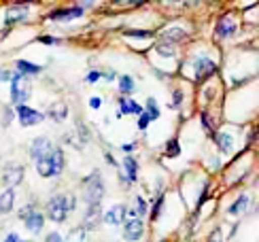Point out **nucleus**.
<instances>
[{"label": "nucleus", "instance_id": "aec40b11", "mask_svg": "<svg viewBox=\"0 0 259 242\" xmlns=\"http://www.w3.org/2000/svg\"><path fill=\"white\" fill-rule=\"evenodd\" d=\"M15 70L21 72V74H26V76H36V74L42 72V66L32 64V62H28V60H17V62H15Z\"/></svg>", "mask_w": 259, "mask_h": 242}, {"label": "nucleus", "instance_id": "0eeeda50", "mask_svg": "<svg viewBox=\"0 0 259 242\" xmlns=\"http://www.w3.org/2000/svg\"><path fill=\"white\" fill-rule=\"evenodd\" d=\"M143 236H145V223L140 217L127 219L123 223V240L125 242H138V240H143Z\"/></svg>", "mask_w": 259, "mask_h": 242}, {"label": "nucleus", "instance_id": "c756f323", "mask_svg": "<svg viewBox=\"0 0 259 242\" xmlns=\"http://www.w3.org/2000/svg\"><path fill=\"white\" fill-rule=\"evenodd\" d=\"M147 211H149V206H147V200L145 197H136V213H138V217L143 219V217H147Z\"/></svg>", "mask_w": 259, "mask_h": 242}, {"label": "nucleus", "instance_id": "5701e85b", "mask_svg": "<svg viewBox=\"0 0 259 242\" xmlns=\"http://www.w3.org/2000/svg\"><path fill=\"white\" fill-rule=\"evenodd\" d=\"M136 92V81L132 74H121L119 76V94L121 96H132Z\"/></svg>", "mask_w": 259, "mask_h": 242}, {"label": "nucleus", "instance_id": "58836bf2", "mask_svg": "<svg viewBox=\"0 0 259 242\" xmlns=\"http://www.w3.org/2000/svg\"><path fill=\"white\" fill-rule=\"evenodd\" d=\"M45 242H64V238H62V234H58V232H51V234H47Z\"/></svg>", "mask_w": 259, "mask_h": 242}, {"label": "nucleus", "instance_id": "c03bdc74", "mask_svg": "<svg viewBox=\"0 0 259 242\" xmlns=\"http://www.w3.org/2000/svg\"><path fill=\"white\" fill-rule=\"evenodd\" d=\"M19 5H30V3H38V0H15Z\"/></svg>", "mask_w": 259, "mask_h": 242}, {"label": "nucleus", "instance_id": "4be33fe9", "mask_svg": "<svg viewBox=\"0 0 259 242\" xmlns=\"http://www.w3.org/2000/svg\"><path fill=\"white\" fill-rule=\"evenodd\" d=\"M249 206H251V197H249V195H240L238 200H236V202L228 208V213H230L232 217H238V215H242L244 211H249Z\"/></svg>", "mask_w": 259, "mask_h": 242}, {"label": "nucleus", "instance_id": "6ab92c4d", "mask_svg": "<svg viewBox=\"0 0 259 242\" xmlns=\"http://www.w3.org/2000/svg\"><path fill=\"white\" fill-rule=\"evenodd\" d=\"M102 217H104V215L100 213V204H92V206H88V213H85L83 225H85V227H90V229H94L96 225L102 221Z\"/></svg>", "mask_w": 259, "mask_h": 242}, {"label": "nucleus", "instance_id": "bb28decb", "mask_svg": "<svg viewBox=\"0 0 259 242\" xmlns=\"http://www.w3.org/2000/svg\"><path fill=\"white\" fill-rule=\"evenodd\" d=\"M166 155H168V157L181 155V145H179L177 138H170V140H168V145H166Z\"/></svg>", "mask_w": 259, "mask_h": 242}, {"label": "nucleus", "instance_id": "f704fd0d", "mask_svg": "<svg viewBox=\"0 0 259 242\" xmlns=\"http://www.w3.org/2000/svg\"><path fill=\"white\" fill-rule=\"evenodd\" d=\"M183 104V92L181 90H172V106L179 108Z\"/></svg>", "mask_w": 259, "mask_h": 242}, {"label": "nucleus", "instance_id": "72a5a7b5", "mask_svg": "<svg viewBox=\"0 0 259 242\" xmlns=\"http://www.w3.org/2000/svg\"><path fill=\"white\" fill-rule=\"evenodd\" d=\"M38 43H42V45H62V41H60V38H56V36H49V34L40 36V38H38Z\"/></svg>", "mask_w": 259, "mask_h": 242}, {"label": "nucleus", "instance_id": "9d476101", "mask_svg": "<svg viewBox=\"0 0 259 242\" xmlns=\"http://www.w3.org/2000/svg\"><path fill=\"white\" fill-rule=\"evenodd\" d=\"M51 151H53V142L47 136H36L34 140H32V145H30V157L34 162H38L42 157H47Z\"/></svg>", "mask_w": 259, "mask_h": 242}, {"label": "nucleus", "instance_id": "2f4dec72", "mask_svg": "<svg viewBox=\"0 0 259 242\" xmlns=\"http://www.w3.org/2000/svg\"><path fill=\"white\" fill-rule=\"evenodd\" d=\"M13 117H17L13 108H11V106H5V108H3V126L7 128L11 121H13Z\"/></svg>", "mask_w": 259, "mask_h": 242}, {"label": "nucleus", "instance_id": "423d86ee", "mask_svg": "<svg viewBox=\"0 0 259 242\" xmlns=\"http://www.w3.org/2000/svg\"><path fill=\"white\" fill-rule=\"evenodd\" d=\"M85 15V9H81L79 5L77 7H60L56 11L49 13V19L51 21H60V24H66V21H72V19H79Z\"/></svg>", "mask_w": 259, "mask_h": 242}, {"label": "nucleus", "instance_id": "a18cd8bd", "mask_svg": "<svg viewBox=\"0 0 259 242\" xmlns=\"http://www.w3.org/2000/svg\"><path fill=\"white\" fill-rule=\"evenodd\" d=\"M19 242H26V240H19Z\"/></svg>", "mask_w": 259, "mask_h": 242}, {"label": "nucleus", "instance_id": "ea45409f", "mask_svg": "<svg viewBox=\"0 0 259 242\" xmlns=\"http://www.w3.org/2000/svg\"><path fill=\"white\" fill-rule=\"evenodd\" d=\"M98 5V0H79V7L81 9H94Z\"/></svg>", "mask_w": 259, "mask_h": 242}, {"label": "nucleus", "instance_id": "a19ab883", "mask_svg": "<svg viewBox=\"0 0 259 242\" xmlns=\"http://www.w3.org/2000/svg\"><path fill=\"white\" fill-rule=\"evenodd\" d=\"M136 149V142H130V145H121V151L123 153H132Z\"/></svg>", "mask_w": 259, "mask_h": 242}, {"label": "nucleus", "instance_id": "79ce46f5", "mask_svg": "<svg viewBox=\"0 0 259 242\" xmlns=\"http://www.w3.org/2000/svg\"><path fill=\"white\" fill-rule=\"evenodd\" d=\"M102 79H106V81H115V79H117V74H115V70H109V72H104V74H102Z\"/></svg>", "mask_w": 259, "mask_h": 242}, {"label": "nucleus", "instance_id": "4c0bfd02", "mask_svg": "<svg viewBox=\"0 0 259 242\" xmlns=\"http://www.w3.org/2000/svg\"><path fill=\"white\" fill-rule=\"evenodd\" d=\"M13 74H15V72H11V70H0V81H3V83H11Z\"/></svg>", "mask_w": 259, "mask_h": 242}, {"label": "nucleus", "instance_id": "6e6552de", "mask_svg": "<svg viewBox=\"0 0 259 242\" xmlns=\"http://www.w3.org/2000/svg\"><path fill=\"white\" fill-rule=\"evenodd\" d=\"M236 30H238V24H236V19L232 15H223L217 24H214V36L219 41H228L236 34Z\"/></svg>", "mask_w": 259, "mask_h": 242}, {"label": "nucleus", "instance_id": "ddd939ff", "mask_svg": "<svg viewBox=\"0 0 259 242\" xmlns=\"http://www.w3.org/2000/svg\"><path fill=\"white\" fill-rule=\"evenodd\" d=\"M24 181V166H17V164H11L3 170V183L7 187H15Z\"/></svg>", "mask_w": 259, "mask_h": 242}, {"label": "nucleus", "instance_id": "4468645a", "mask_svg": "<svg viewBox=\"0 0 259 242\" xmlns=\"http://www.w3.org/2000/svg\"><path fill=\"white\" fill-rule=\"evenodd\" d=\"M24 225H26V229L30 234H40L42 232V227H45V215L42 213H38V211H34L30 217H26V221H24Z\"/></svg>", "mask_w": 259, "mask_h": 242}, {"label": "nucleus", "instance_id": "a211bd4d", "mask_svg": "<svg viewBox=\"0 0 259 242\" xmlns=\"http://www.w3.org/2000/svg\"><path fill=\"white\" fill-rule=\"evenodd\" d=\"M15 208V189L13 187H7V189L0 193V213L9 215Z\"/></svg>", "mask_w": 259, "mask_h": 242}, {"label": "nucleus", "instance_id": "f03ea898", "mask_svg": "<svg viewBox=\"0 0 259 242\" xmlns=\"http://www.w3.org/2000/svg\"><path fill=\"white\" fill-rule=\"evenodd\" d=\"M183 66H191V74H193V81L196 83H204V81H208L212 74H217V62L208 56L189 58Z\"/></svg>", "mask_w": 259, "mask_h": 242}, {"label": "nucleus", "instance_id": "a878e982", "mask_svg": "<svg viewBox=\"0 0 259 242\" xmlns=\"http://www.w3.org/2000/svg\"><path fill=\"white\" fill-rule=\"evenodd\" d=\"M145 113L151 117V119H159V115H161V111H159V104H157V100L155 98H147V104H145Z\"/></svg>", "mask_w": 259, "mask_h": 242}, {"label": "nucleus", "instance_id": "1a4fd4ad", "mask_svg": "<svg viewBox=\"0 0 259 242\" xmlns=\"http://www.w3.org/2000/svg\"><path fill=\"white\" fill-rule=\"evenodd\" d=\"M30 17V7L28 5H13L7 9V15H5V26L11 28L15 24H24V21H28Z\"/></svg>", "mask_w": 259, "mask_h": 242}, {"label": "nucleus", "instance_id": "39448f33", "mask_svg": "<svg viewBox=\"0 0 259 242\" xmlns=\"http://www.w3.org/2000/svg\"><path fill=\"white\" fill-rule=\"evenodd\" d=\"M15 115H17V119H19V126H24V128H32V126H38V124H42L45 121V113H40V111H36V108H32V106H28V104H19V106H15Z\"/></svg>", "mask_w": 259, "mask_h": 242}, {"label": "nucleus", "instance_id": "e433bc0d", "mask_svg": "<svg viewBox=\"0 0 259 242\" xmlns=\"http://www.w3.org/2000/svg\"><path fill=\"white\" fill-rule=\"evenodd\" d=\"M100 106H102V98L92 96V98H90V108H94V111H98Z\"/></svg>", "mask_w": 259, "mask_h": 242}, {"label": "nucleus", "instance_id": "7c9ffc66", "mask_svg": "<svg viewBox=\"0 0 259 242\" xmlns=\"http://www.w3.org/2000/svg\"><path fill=\"white\" fill-rule=\"evenodd\" d=\"M151 121H153V119H151V117H149V115L143 111V113L138 115V124H136V126H138V130H140V132H145V130L151 126Z\"/></svg>", "mask_w": 259, "mask_h": 242}, {"label": "nucleus", "instance_id": "f8f14e48", "mask_svg": "<svg viewBox=\"0 0 259 242\" xmlns=\"http://www.w3.org/2000/svg\"><path fill=\"white\" fill-rule=\"evenodd\" d=\"M189 38V34H187V30H183V28H168V30H164L159 34V41L161 43H168V45H175V47H179L181 43H185Z\"/></svg>", "mask_w": 259, "mask_h": 242}, {"label": "nucleus", "instance_id": "7ed1b4c3", "mask_svg": "<svg viewBox=\"0 0 259 242\" xmlns=\"http://www.w3.org/2000/svg\"><path fill=\"white\" fill-rule=\"evenodd\" d=\"M102 195H104L102 174H100V170H94L90 177L83 179V197H85V204H88V206L100 204L102 202Z\"/></svg>", "mask_w": 259, "mask_h": 242}, {"label": "nucleus", "instance_id": "9b49d317", "mask_svg": "<svg viewBox=\"0 0 259 242\" xmlns=\"http://www.w3.org/2000/svg\"><path fill=\"white\" fill-rule=\"evenodd\" d=\"M102 221H104V223H109V225H123V223L127 221V208H125L123 204H115V206H111L109 211L104 213Z\"/></svg>", "mask_w": 259, "mask_h": 242}, {"label": "nucleus", "instance_id": "20e7f679", "mask_svg": "<svg viewBox=\"0 0 259 242\" xmlns=\"http://www.w3.org/2000/svg\"><path fill=\"white\" fill-rule=\"evenodd\" d=\"M32 96V85H30V76L15 72L13 79H11V104H26Z\"/></svg>", "mask_w": 259, "mask_h": 242}, {"label": "nucleus", "instance_id": "f3484780", "mask_svg": "<svg viewBox=\"0 0 259 242\" xmlns=\"http://www.w3.org/2000/svg\"><path fill=\"white\" fill-rule=\"evenodd\" d=\"M121 168H123V172H125V181H127L130 185H134V183L138 181V162H136L132 155H125Z\"/></svg>", "mask_w": 259, "mask_h": 242}, {"label": "nucleus", "instance_id": "c85d7f7f", "mask_svg": "<svg viewBox=\"0 0 259 242\" xmlns=\"http://www.w3.org/2000/svg\"><path fill=\"white\" fill-rule=\"evenodd\" d=\"M200 121H202V128L206 130V134H214V124L210 121V115L208 113H202L200 115Z\"/></svg>", "mask_w": 259, "mask_h": 242}, {"label": "nucleus", "instance_id": "2eb2a0df", "mask_svg": "<svg viewBox=\"0 0 259 242\" xmlns=\"http://www.w3.org/2000/svg\"><path fill=\"white\" fill-rule=\"evenodd\" d=\"M212 138H214V145H217V149L221 153H225V155L234 151V136L230 134V132H217V134H212Z\"/></svg>", "mask_w": 259, "mask_h": 242}, {"label": "nucleus", "instance_id": "c9c22d12", "mask_svg": "<svg viewBox=\"0 0 259 242\" xmlns=\"http://www.w3.org/2000/svg\"><path fill=\"white\" fill-rule=\"evenodd\" d=\"M32 213H34V204H26V206L19 211V219H21V221H26V217H30Z\"/></svg>", "mask_w": 259, "mask_h": 242}, {"label": "nucleus", "instance_id": "37998d69", "mask_svg": "<svg viewBox=\"0 0 259 242\" xmlns=\"http://www.w3.org/2000/svg\"><path fill=\"white\" fill-rule=\"evenodd\" d=\"M19 240H21V238H19L17 234H9V236L5 238V242H19Z\"/></svg>", "mask_w": 259, "mask_h": 242}, {"label": "nucleus", "instance_id": "393cba45", "mask_svg": "<svg viewBox=\"0 0 259 242\" xmlns=\"http://www.w3.org/2000/svg\"><path fill=\"white\" fill-rule=\"evenodd\" d=\"M47 117H51L53 121H64L68 117V106L64 104V102H56L51 108H49V113H47Z\"/></svg>", "mask_w": 259, "mask_h": 242}, {"label": "nucleus", "instance_id": "cd10ccee", "mask_svg": "<svg viewBox=\"0 0 259 242\" xmlns=\"http://www.w3.org/2000/svg\"><path fill=\"white\" fill-rule=\"evenodd\" d=\"M164 202H166V197L164 195H159L157 200H155V204H153V208H151V221H157L159 219V213H161V206H164Z\"/></svg>", "mask_w": 259, "mask_h": 242}, {"label": "nucleus", "instance_id": "412c9836", "mask_svg": "<svg viewBox=\"0 0 259 242\" xmlns=\"http://www.w3.org/2000/svg\"><path fill=\"white\" fill-rule=\"evenodd\" d=\"M36 172L40 174L42 179H53V177H58V172H56V168H53V164H51V157H49V155L36 162Z\"/></svg>", "mask_w": 259, "mask_h": 242}, {"label": "nucleus", "instance_id": "dca6fc26", "mask_svg": "<svg viewBox=\"0 0 259 242\" xmlns=\"http://www.w3.org/2000/svg\"><path fill=\"white\" fill-rule=\"evenodd\" d=\"M143 111H145V106L132 100V98H119V117L121 115H140Z\"/></svg>", "mask_w": 259, "mask_h": 242}, {"label": "nucleus", "instance_id": "f257e3e1", "mask_svg": "<svg viewBox=\"0 0 259 242\" xmlns=\"http://www.w3.org/2000/svg\"><path fill=\"white\" fill-rule=\"evenodd\" d=\"M74 208H77V197H74L72 193L51 195L49 202H47V217L53 223H64Z\"/></svg>", "mask_w": 259, "mask_h": 242}, {"label": "nucleus", "instance_id": "473e14b6", "mask_svg": "<svg viewBox=\"0 0 259 242\" xmlns=\"http://www.w3.org/2000/svg\"><path fill=\"white\" fill-rule=\"evenodd\" d=\"M85 81L88 83H98V81H102V72L100 70H90L88 76H85Z\"/></svg>", "mask_w": 259, "mask_h": 242}, {"label": "nucleus", "instance_id": "b1692460", "mask_svg": "<svg viewBox=\"0 0 259 242\" xmlns=\"http://www.w3.org/2000/svg\"><path fill=\"white\" fill-rule=\"evenodd\" d=\"M49 157H51L53 168H56L58 177H60V174H62V170H64V164H66V157H64V151H62L60 147H53V151L49 153Z\"/></svg>", "mask_w": 259, "mask_h": 242}]
</instances>
